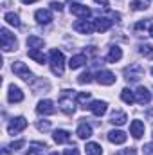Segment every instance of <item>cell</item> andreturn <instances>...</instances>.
Wrapping results in <instances>:
<instances>
[{"label":"cell","mask_w":153,"mask_h":155,"mask_svg":"<svg viewBox=\"0 0 153 155\" xmlns=\"http://www.w3.org/2000/svg\"><path fill=\"white\" fill-rule=\"evenodd\" d=\"M92 81V76H90V72H83L81 76L77 78V83L79 85H86V83H90Z\"/></svg>","instance_id":"1f68e13d"},{"label":"cell","mask_w":153,"mask_h":155,"mask_svg":"<svg viewBox=\"0 0 153 155\" xmlns=\"http://www.w3.org/2000/svg\"><path fill=\"white\" fill-rule=\"evenodd\" d=\"M139 52H141L144 58H148V60H153V45L142 43V45L139 47Z\"/></svg>","instance_id":"f1b7e54d"},{"label":"cell","mask_w":153,"mask_h":155,"mask_svg":"<svg viewBox=\"0 0 153 155\" xmlns=\"http://www.w3.org/2000/svg\"><path fill=\"white\" fill-rule=\"evenodd\" d=\"M122 58V51H121V47H110V51H108V54H106V61H110V63H115V61H119Z\"/></svg>","instance_id":"ffe728a7"},{"label":"cell","mask_w":153,"mask_h":155,"mask_svg":"<svg viewBox=\"0 0 153 155\" xmlns=\"http://www.w3.org/2000/svg\"><path fill=\"white\" fill-rule=\"evenodd\" d=\"M34 20L38 24H50L52 22V13L49 9H38L34 13Z\"/></svg>","instance_id":"5bb4252c"},{"label":"cell","mask_w":153,"mask_h":155,"mask_svg":"<svg viewBox=\"0 0 153 155\" xmlns=\"http://www.w3.org/2000/svg\"><path fill=\"white\" fill-rule=\"evenodd\" d=\"M29 58H33L34 61H38V63H45V56H43V52H40V49H29Z\"/></svg>","instance_id":"4316f807"},{"label":"cell","mask_w":153,"mask_h":155,"mask_svg":"<svg viewBox=\"0 0 153 155\" xmlns=\"http://www.w3.org/2000/svg\"><path fill=\"white\" fill-rule=\"evenodd\" d=\"M88 99H90V92H79V94L76 96V103L79 105V107H81V105H85Z\"/></svg>","instance_id":"4dcf8cb0"},{"label":"cell","mask_w":153,"mask_h":155,"mask_svg":"<svg viewBox=\"0 0 153 155\" xmlns=\"http://www.w3.org/2000/svg\"><path fill=\"white\" fill-rule=\"evenodd\" d=\"M27 47L29 49H41L43 47V40L38 36H29L27 38Z\"/></svg>","instance_id":"83f0119b"},{"label":"cell","mask_w":153,"mask_h":155,"mask_svg":"<svg viewBox=\"0 0 153 155\" xmlns=\"http://www.w3.org/2000/svg\"><path fill=\"white\" fill-rule=\"evenodd\" d=\"M24 144H25L24 139H20V141H13V143H11V148H13V150H20V148H24Z\"/></svg>","instance_id":"836d02e7"},{"label":"cell","mask_w":153,"mask_h":155,"mask_svg":"<svg viewBox=\"0 0 153 155\" xmlns=\"http://www.w3.org/2000/svg\"><path fill=\"white\" fill-rule=\"evenodd\" d=\"M94 25H96V31H97V33H105V31H108V29L112 27V20L101 16V18L94 20Z\"/></svg>","instance_id":"ac0fdd59"},{"label":"cell","mask_w":153,"mask_h":155,"mask_svg":"<svg viewBox=\"0 0 153 155\" xmlns=\"http://www.w3.org/2000/svg\"><path fill=\"white\" fill-rule=\"evenodd\" d=\"M135 101H137L139 105H148V103L151 101V94H150V90H148L146 87H139L137 92H135Z\"/></svg>","instance_id":"30bf717a"},{"label":"cell","mask_w":153,"mask_h":155,"mask_svg":"<svg viewBox=\"0 0 153 155\" xmlns=\"http://www.w3.org/2000/svg\"><path fill=\"white\" fill-rule=\"evenodd\" d=\"M4 20H5L9 25H13V27H20V16H18L16 13H5Z\"/></svg>","instance_id":"484cf974"},{"label":"cell","mask_w":153,"mask_h":155,"mask_svg":"<svg viewBox=\"0 0 153 155\" xmlns=\"http://www.w3.org/2000/svg\"><path fill=\"white\" fill-rule=\"evenodd\" d=\"M96 79L99 85H114L115 83V74L110 71H99L96 74Z\"/></svg>","instance_id":"9c48e42d"},{"label":"cell","mask_w":153,"mask_h":155,"mask_svg":"<svg viewBox=\"0 0 153 155\" xmlns=\"http://www.w3.org/2000/svg\"><path fill=\"white\" fill-rule=\"evenodd\" d=\"M77 137L79 139H88V137H92V126L88 124V123H81L79 126H77Z\"/></svg>","instance_id":"44dd1931"},{"label":"cell","mask_w":153,"mask_h":155,"mask_svg":"<svg viewBox=\"0 0 153 155\" xmlns=\"http://www.w3.org/2000/svg\"><path fill=\"white\" fill-rule=\"evenodd\" d=\"M130 134H132L135 139H141V137L144 135V123L139 121V119L132 121V124H130Z\"/></svg>","instance_id":"7c38bea8"},{"label":"cell","mask_w":153,"mask_h":155,"mask_svg":"<svg viewBox=\"0 0 153 155\" xmlns=\"http://www.w3.org/2000/svg\"><path fill=\"white\" fill-rule=\"evenodd\" d=\"M85 63H86V54H76V56L70 58L69 67H70L72 71H76V69H79V67H83Z\"/></svg>","instance_id":"d6986e66"},{"label":"cell","mask_w":153,"mask_h":155,"mask_svg":"<svg viewBox=\"0 0 153 155\" xmlns=\"http://www.w3.org/2000/svg\"><path fill=\"white\" fill-rule=\"evenodd\" d=\"M150 35H151V36H153V24H151V25H150Z\"/></svg>","instance_id":"60d3db41"},{"label":"cell","mask_w":153,"mask_h":155,"mask_svg":"<svg viewBox=\"0 0 153 155\" xmlns=\"http://www.w3.org/2000/svg\"><path fill=\"white\" fill-rule=\"evenodd\" d=\"M151 74H153V69H151Z\"/></svg>","instance_id":"7bdbcfd3"},{"label":"cell","mask_w":153,"mask_h":155,"mask_svg":"<svg viewBox=\"0 0 153 155\" xmlns=\"http://www.w3.org/2000/svg\"><path fill=\"white\" fill-rule=\"evenodd\" d=\"M70 13L74 15V16H79V18H86V16H90V9L86 7V5H83V4H72L70 5Z\"/></svg>","instance_id":"4fadbf2b"},{"label":"cell","mask_w":153,"mask_h":155,"mask_svg":"<svg viewBox=\"0 0 153 155\" xmlns=\"http://www.w3.org/2000/svg\"><path fill=\"white\" fill-rule=\"evenodd\" d=\"M52 139L56 144H65V143H70V134L67 130H56L52 134Z\"/></svg>","instance_id":"e0dca14e"},{"label":"cell","mask_w":153,"mask_h":155,"mask_svg":"<svg viewBox=\"0 0 153 155\" xmlns=\"http://www.w3.org/2000/svg\"><path fill=\"white\" fill-rule=\"evenodd\" d=\"M126 139H128L126 134L121 132V130H112V132H108V141L114 143V144H124Z\"/></svg>","instance_id":"9a60e30c"},{"label":"cell","mask_w":153,"mask_h":155,"mask_svg":"<svg viewBox=\"0 0 153 155\" xmlns=\"http://www.w3.org/2000/svg\"><path fill=\"white\" fill-rule=\"evenodd\" d=\"M34 2H38V0H24V4H34Z\"/></svg>","instance_id":"f35d334b"},{"label":"cell","mask_w":153,"mask_h":155,"mask_svg":"<svg viewBox=\"0 0 153 155\" xmlns=\"http://www.w3.org/2000/svg\"><path fill=\"white\" fill-rule=\"evenodd\" d=\"M121 99L126 103V105H132L135 101V92H132L130 88H122L121 90Z\"/></svg>","instance_id":"d4e9b609"},{"label":"cell","mask_w":153,"mask_h":155,"mask_svg":"<svg viewBox=\"0 0 153 155\" xmlns=\"http://www.w3.org/2000/svg\"><path fill=\"white\" fill-rule=\"evenodd\" d=\"M49 60H50V71H52V74L63 76V69H65V56H63V52L58 51V49H52L50 54H49Z\"/></svg>","instance_id":"6da1fadb"},{"label":"cell","mask_w":153,"mask_h":155,"mask_svg":"<svg viewBox=\"0 0 153 155\" xmlns=\"http://www.w3.org/2000/svg\"><path fill=\"white\" fill-rule=\"evenodd\" d=\"M50 155H58V153H56V152H54V153H50Z\"/></svg>","instance_id":"b9f144b4"},{"label":"cell","mask_w":153,"mask_h":155,"mask_svg":"<svg viewBox=\"0 0 153 155\" xmlns=\"http://www.w3.org/2000/svg\"><path fill=\"white\" fill-rule=\"evenodd\" d=\"M124 72H126V79H128V81H139L141 78L144 76V69H142L139 63H133V65H130V67H128Z\"/></svg>","instance_id":"52a82bcc"},{"label":"cell","mask_w":153,"mask_h":155,"mask_svg":"<svg viewBox=\"0 0 153 155\" xmlns=\"http://www.w3.org/2000/svg\"><path fill=\"white\" fill-rule=\"evenodd\" d=\"M2 155H9V150H7V148H4V150H2Z\"/></svg>","instance_id":"ab89813d"},{"label":"cell","mask_w":153,"mask_h":155,"mask_svg":"<svg viewBox=\"0 0 153 155\" xmlns=\"http://www.w3.org/2000/svg\"><path fill=\"white\" fill-rule=\"evenodd\" d=\"M45 150H47V146L45 144H41V143H33L31 146H29V155H43L45 153Z\"/></svg>","instance_id":"cb8c5ba5"},{"label":"cell","mask_w":153,"mask_h":155,"mask_svg":"<svg viewBox=\"0 0 153 155\" xmlns=\"http://www.w3.org/2000/svg\"><path fill=\"white\" fill-rule=\"evenodd\" d=\"M50 7H52L54 11H61V9H63V4H60V2H50Z\"/></svg>","instance_id":"d590c367"},{"label":"cell","mask_w":153,"mask_h":155,"mask_svg":"<svg viewBox=\"0 0 153 155\" xmlns=\"http://www.w3.org/2000/svg\"><path fill=\"white\" fill-rule=\"evenodd\" d=\"M36 126H38V130H40V132H47V130L50 128V123H49V121H43V123L40 121L38 124H36Z\"/></svg>","instance_id":"d6a6232c"},{"label":"cell","mask_w":153,"mask_h":155,"mask_svg":"<svg viewBox=\"0 0 153 155\" xmlns=\"http://www.w3.org/2000/svg\"><path fill=\"white\" fill-rule=\"evenodd\" d=\"M7 99H9L11 103H20V101H24V92H22L18 87L11 85V87H9V94H7Z\"/></svg>","instance_id":"2e32d148"},{"label":"cell","mask_w":153,"mask_h":155,"mask_svg":"<svg viewBox=\"0 0 153 155\" xmlns=\"http://www.w3.org/2000/svg\"><path fill=\"white\" fill-rule=\"evenodd\" d=\"M74 90H63L60 96V108L63 114L72 116L74 114V107H76V99H74Z\"/></svg>","instance_id":"7a4b0ae2"},{"label":"cell","mask_w":153,"mask_h":155,"mask_svg":"<svg viewBox=\"0 0 153 155\" xmlns=\"http://www.w3.org/2000/svg\"><path fill=\"white\" fill-rule=\"evenodd\" d=\"M65 155H79L76 148H69V150H65Z\"/></svg>","instance_id":"8d00e7d4"},{"label":"cell","mask_w":153,"mask_h":155,"mask_svg":"<svg viewBox=\"0 0 153 155\" xmlns=\"http://www.w3.org/2000/svg\"><path fill=\"white\" fill-rule=\"evenodd\" d=\"M25 128H27V119L20 116V117L11 119V123H9V126H7V132H9L11 135H15V134L22 132V130H25Z\"/></svg>","instance_id":"5b68a950"},{"label":"cell","mask_w":153,"mask_h":155,"mask_svg":"<svg viewBox=\"0 0 153 155\" xmlns=\"http://www.w3.org/2000/svg\"><path fill=\"white\" fill-rule=\"evenodd\" d=\"M74 31L81 33V35H90L92 31H96L94 20H86V18H83V20H77L76 24H74Z\"/></svg>","instance_id":"8992f818"},{"label":"cell","mask_w":153,"mask_h":155,"mask_svg":"<svg viewBox=\"0 0 153 155\" xmlns=\"http://www.w3.org/2000/svg\"><path fill=\"white\" fill-rule=\"evenodd\" d=\"M128 121V117L124 112H114L112 116H110V123L112 124H117V126H121V124H124Z\"/></svg>","instance_id":"603a6c76"},{"label":"cell","mask_w":153,"mask_h":155,"mask_svg":"<svg viewBox=\"0 0 153 155\" xmlns=\"http://www.w3.org/2000/svg\"><path fill=\"white\" fill-rule=\"evenodd\" d=\"M0 38H2V49H4V52L16 51L18 41H16V38H15V36H13L5 27H2V29H0Z\"/></svg>","instance_id":"3957f363"},{"label":"cell","mask_w":153,"mask_h":155,"mask_svg":"<svg viewBox=\"0 0 153 155\" xmlns=\"http://www.w3.org/2000/svg\"><path fill=\"white\" fill-rule=\"evenodd\" d=\"M97 4H101L103 7H108V0H96Z\"/></svg>","instance_id":"74e56055"},{"label":"cell","mask_w":153,"mask_h":155,"mask_svg":"<svg viewBox=\"0 0 153 155\" xmlns=\"http://www.w3.org/2000/svg\"><path fill=\"white\" fill-rule=\"evenodd\" d=\"M13 72L18 78H22L24 81H27V83L33 79V72H31L29 67H27L25 63H22V61H15V63H13Z\"/></svg>","instance_id":"277c9868"},{"label":"cell","mask_w":153,"mask_h":155,"mask_svg":"<svg viewBox=\"0 0 153 155\" xmlns=\"http://www.w3.org/2000/svg\"><path fill=\"white\" fill-rule=\"evenodd\" d=\"M106 101H92L90 103V112L94 114V116H97V117H101V116H105L106 114Z\"/></svg>","instance_id":"8fae6325"},{"label":"cell","mask_w":153,"mask_h":155,"mask_svg":"<svg viewBox=\"0 0 153 155\" xmlns=\"http://www.w3.org/2000/svg\"><path fill=\"white\" fill-rule=\"evenodd\" d=\"M36 112L41 116H52V114H56V107L50 99H41L36 107Z\"/></svg>","instance_id":"ba28073f"},{"label":"cell","mask_w":153,"mask_h":155,"mask_svg":"<svg viewBox=\"0 0 153 155\" xmlns=\"http://www.w3.org/2000/svg\"><path fill=\"white\" fill-rule=\"evenodd\" d=\"M85 152H86V155H103V148L97 143H86Z\"/></svg>","instance_id":"7402d4cb"},{"label":"cell","mask_w":153,"mask_h":155,"mask_svg":"<svg viewBox=\"0 0 153 155\" xmlns=\"http://www.w3.org/2000/svg\"><path fill=\"white\" fill-rule=\"evenodd\" d=\"M130 7L133 11H144V9H148V0H133L130 4Z\"/></svg>","instance_id":"f546056e"},{"label":"cell","mask_w":153,"mask_h":155,"mask_svg":"<svg viewBox=\"0 0 153 155\" xmlns=\"http://www.w3.org/2000/svg\"><path fill=\"white\" fill-rule=\"evenodd\" d=\"M144 153L146 155H153V143H148V144L144 146Z\"/></svg>","instance_id":"e575fe53"}]
</instances>
